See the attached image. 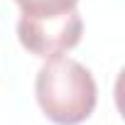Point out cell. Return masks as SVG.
Listing matches in <instances>:
<instances>
[{"instance_id":"6da1fadb","label":"cell","mask_w":125,"mask_h":125,"mask_svg":"<svg viewBox=\"0 0 125 125\" xmlns=\"http://www.w3.org/2000/svg\"><path fill=\"white\" fill-rule=\"evenodd\" d=\"M34 96L42 113L56 125H79L91 118L98 88L91 71L69 56H52L37 71Z\"/></svg>"},{"instance_id":"3957f363","label":"cell","mask_w":125,"mask_h":125,"mask_svg":"<svg viewBox=\"0 0 125 125\" xmlns=\"http://www.w3.org/2000/svg\"><path fill=\"white\" fill-rule=\"evenodd\" d=\"M17 8L22 10V15L30 17H52V15H61L76 10L79 0H15Z\"/></svg>"},{"instance_id":"7a4b0ae2","label":"cell","mask_w":125,"mask_h":125,"mask_svg":"<svg viewBox=\"0 0 125 125\" xmlns=\"http://www.w3.org/2000/svg\"><path fill=\"white\" fill-rule=\"evenodd\" d=\"M83 34V20L79 10H69L52 17H30L22 15L17 22V39L20 44L42 59L61 56L71 52Z\"/></svg>"}]
</instances>
